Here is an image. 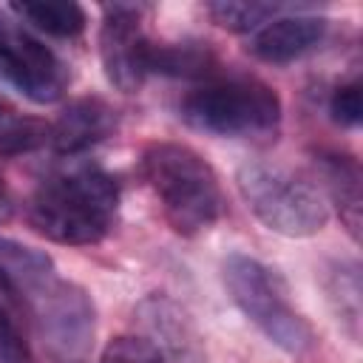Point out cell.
I'll return each mask as SVG.
<instances>
[{"label": "cell", "instance_id": "1", "mask_svg": "<svg viewBox=\"0 0 363 363\" xmlns=\"http://www.w3.org/2000/svg\"><path fill=\"white\" fill-rule=\"evenodd\" d=\"M116 201L119 190L113 179L94 164H82L37 187L28 204V221L57 244H96L108 233Z\"/></svg>", "mask_w": 363, "mask_h": 363}, {"label": "cell", "instance_id": "2", "mask_svg": "<svg viewBox=\"0 0 363 363\" xmlns=\"http://www.w3.org/2000/svg\"><path fill=\"white\" fill-rule=\"evenodd\" d=\"M142 173L159 196L164 218L184 235L210 227L224 210L221 184L213 167L187 145H150L142 156Z\"/></svg>", "mask_w": 363, "mask_h": 363}, {"label": "cell", "instance_id": "3", "mask_svg": "<svg viewBox=\"0 0 363 363\" xmlns=\"http://www.w3.org/2000/svg\"><path fill=\"white\" fill-rule=\"evenodd\" d=\"M182 116L213 136H267L281 122V99L252 77L216 79L184 96Z\"/></svg>", "mask_w": 363, "mask_h": 363}, {"label": "cell", "instance_id": "4", "mask_svg": "<svg viewBox=\"0 0 363 363\" xmlns=\"http://www.w3.org/2000/svg\"><path fill=\"white\" fill-rule=\"evenodd\" d=\"M235 184L250 210L272 230L289 238H306L323 230L329 213L320 193L301 176L269 162H244Z\"/></svg>", "mask_w": 363, "mask_h": 363}, {"label": "cell", "instance_id": "5", "mask_svg": "<svg viewBox=\"0 0 363 363\" xmlns=\"http://www.w3.org/2000/svg\"><path fill=\"white\" fill-rule=\"evenodd\" d=\"M224 284L235 306L284 352L303 354L312 349L315 335L312 326L292 309L284 281L267 269L261 261L250 255H227L224 261Z\"/></svg>", "mask_w": 363, "mask_h": 363}, {"label": "cell", "instance_id": "6", "mask_svg": "<svg viewBox=\"0 0 363 363\" xmlns=\"http://www.w3.org/2000/svg\"><path fill=\"white\" fill-rule=\"evenodd\" d=\"M40 329L51 349L68 360L85 357L94 343V303L82 286L51 278L34 295Z\"/></svg>", "mask_w": 363, "mask_h": 363}, {"label": "cell", "instance_id": "7", "mask_svg": "<svg viewBox=\"0 0 363 363\" xmlns=\"http://www.w3.org/2000/svg\"><path fill=\"white\" fill-rule=\"evenodd\" d=\"M0 43L9 57V82L34 102H54L68 82L57 54L11 20H0Z\"/></svg>", "mask_w": 363, "mask_h": 363}, {"label": "cell", "instance_id": "8", "mask_svg": "<svg viewBox=\"0 0 363 363\" xmlns=\"http://www.w3.org/2000/svg\"><path fill=\"white\" fill-rule=\"evenodd\" d=\"M105 23L99 31V57L105 77L122 94L142 88L147 74V48L139 28V9L133 6H105Z\"/></svg>", "mask_w": 363, "mask_h": 363}, {"label": "cell", "instance_id": "9", "mask_svg": "<svg viewBox=\"0 0 363 363\" xmlns=\"http://www.w3.org/2000/svg\"><path fill=\"white\" fill-rule=\"evenodd\" d=\"M113 128H116V111L96 96H82L68 102V108L60 113L57 125L51 128V142L60 153L71 156L102 142L105 136H111Z\"/></svg>", "mask_w": 363, "mask_h": 363}, {"label": "cell", "instance_id": "10", "mask_svg": "<svg viewBox=\"0 0 363 363\" xmlns=\"http://www.w3.org/2000/svg\"><path fill=\"white\" fill-rule=\"evenodd\" d=\"M326 31V20L295 14V17H278L258 28V34L250 43V51L264 62H292L303 57L309 48L320 43Z\"/></svg>", "mask_w": 363, "mask_h": 363}, {"label": "cell", "instance_id": "11", "mask_svg": "<svg viewBox=\"0 0 363 363\" xmlns=\"http://www.w3.org/2000/svg\"><path fill=\"white\" fill-rule=\"evenodd\" d=\"M320 173L326 179V187L332 193V201L340 210V218L352 238H360V167L352 156L346 153H323L320 159Z\"/></svg>", "mask_w": 363, "mask_h": 363}, {"label": "cell", "instance_id": "12", "mask_svg": "<svg viewBox=\"0 0 363 363\" xmlns=\"http://www.w3.org/2000/svg\"><path fill=\"white\" fill-rule=\"evenodd\" d=\"M218 65L213 48L207 43H162L147 48V71H159L167 77H207Z\"/></svg>", "mask_w": 363, "mask_h": 363}, {"label": "cell", "instance_id": "13", "mask_svg": "<svg viewBox=\"0 0 363 363\" xmlns=\"http://www.w3.org/2000/svg\"><path fill=\"white\" fill-rule=\"evenodd\" d=\"M0 272L11 286H23L26 292H37L54 278V264L45 252L17 244L11 238H0Z\"/></svg>", "mask_w": 363, "mask_h": 363}, {"label": "cell", "instance_id": "14", "mask_svg": "<svg viewBox=\"0 0 363 363\" xmlns=\"http://www.w3.org/2000/svg\"><path fill=\"white\" fill-rule=\"evenodd\" d=\"M23 20L54 37H77L85 28V11L65 0H28L11 6Z\"/></svg>", "mask_w": 363, "mask_h": 363}, {"label": "cell", "instance_id": "15", "mask_svg": "<svg viewBox=\"0 0 363 363\" xmlns=\"http://www.w3.org/2000/svg\"><path fill=\"white\" fill-rule=\"evenodd\" d=\"M51 139V125L43 119H23L9 113L0 122V156H20L43 147Z\"/></svg>", "mask_w": 363, "mask_h": 363}, {"label": "cell", "instance_id": "16", "mask_svg": "<svg viewBox=\"0 0 363 363\" xmlns=\"http://www.w3.org/2000/svg\"><path fill=\"white\" fill-rule=\"evenodd\" d=\"M278 11L275 3H252V0H218L210 3V17L230 31H252L267 23Z\"/></svg>", "mask_w": 363, "mask_h": 363}, {"label": "cell", "instance_id": "17", "mask_svg": "<svg viewBox=\"0 0 363 363\" xmlns=\"http://www.w3.org/2000/svg\"><path fill=\"white\" fill-rule=\"evenodd\" d=\"M329 292L337 301V312L349 323L352 337H357V323H360V269H357V264H340L332 275Z\"/></svg>", "mask_w": 363, "mask_h": 363}, {"label": "cell", "instance_id": "18", "mask_svg": "<svg viewBox=\"0 0 363 363\" xmlns=\"http://www.w3.org/2000/svg\"><path fill=\"white\" fill-rule=\"evenodd\" d=\"M102 363H162L159 346L145 337H116L108 343Z\"/></svg>", "mask_w": 363, "mask_h": 363}, {"label": "cell", "instance_id": "19", "mask_svg": "<svg viewBox=\"0 0 363 363\" xmlns=\"http://www.w3.org/2000/svg\"><path fill=\"white\" fill-rule=\"evenodd\" d=\"M329 113L337 125L343 128H354L363 119V94H360V82H346L340 88H335L332 99H329Z\"/></svg>", "mask_w": 363, "mask_h": 363}, {"label": "cell", "instance_id": "20", "mask_svg": "<svg viewBox=\"0 0 363 363\" xmlns=\"http://www.w3.org/2000/svg\"><path fill=\"white\" fill-rule=\"evenodd\" d=\"M0 363H31L28 340L23 337L17 320L0 306Z\"/></svg>", "mask_w": 363, "mask_h": 363}, {"label": "cell", "instance_id": "21", "mask_svg": "<svg viewBox=\"0 0 363 363\" xmlns=\"http://www.w3.org/2000/svg\"><path fill=\"white\" fill-rule=\"evenodd\" d=\"M0 79H6V82H9V57H6L3 43H0Z\"/></svg>", "mask_w": 363, "mask_h": 363}, {"label": "cell", "instance_id": "22", "mask_svg": "<svg viewBox=\"0 0 363 363\" xmlns=\"http://www.w3.org/2000/svg\"><path fill=\"white\" fill-rule=\"evenodd\" d=\"M6 207V184H3V176H0V213Z\"/></svg>", "mask_w": 363, "mask_h": 363}, {"label": "cell", "instance_id": "23", "mask_svg": "<svg viewBox=\"0 0 363 363\" xmlns=\"http://www.w3.org/2000/svg\"><path fill=\"white\" fill-rule=\"evenodd\" d=\"M9 286H11V284H9V281H6V275L0 272V289H9Z\"/></svg>", "mask_w": 363, "mask_h": 363}]
</instances>
